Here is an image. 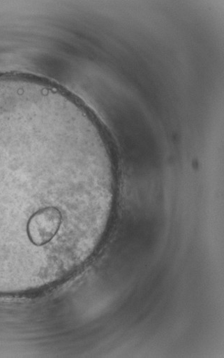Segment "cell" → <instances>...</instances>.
Here are the masks:
<instances>
[{"instance_id":"6da1fadb","label":"cell","mask_w":224,"mask_h":358,"mask_svg":"<svg viewBox=\"0 0 224 358\" xmlns=\"http://www.w3.org/2000/svg\"><path fill=\"white\" fill-rule=\"evenodd\" d=\"M103 180L91 145L55 132H0V247L51 257L82 229Z\"/></svg>"}]
</instances>
